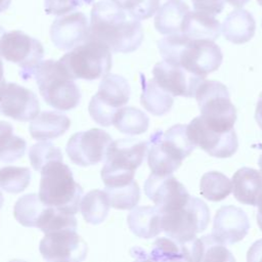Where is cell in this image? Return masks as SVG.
<instances>
[{
  "instance_id": "1",
  "label": "cell",
  "mask_w": 262,
  "mask_h": 262,
  "mask_svg": "<svg viewBox=\"0 0 262 262\" xmlns=\"http://www.w3.org/2000/svg\"><path fill=\"white\" fill-rule=\"evenodd\" d=\"M88 39L102 43L114 53H129L141 45L143 30L140 19L121 6L99 1L91 9Z\"/></svg>"
},
{
  "instance_id": "2",
  "label": "cell",
  "mask_w": 262,
  "mask_h": 262,
  "mask_svg": "<svg viewBox=\"0 0 262 262\" xmlns=\"http://www.w3.org/2000/svg\"><path fill=\"white\" fill-rule=\"evenodd\" d=\"M158 48L164 60L204 78L218 70L223 59L222 51L214 41L192 40L182 33L160 39Z\"/></svg>"
},
{
  "instance_id": "3",
  "label": "cell",
  "mask_w": 262,
  "mask_h": 262,
  "mask_svg": "<svg viewBox=\"0 0 262 262\" xmlns=\"http://www.w3.org/2000/svg\"><path fill=\"white\" fill-rule=\"evenodd\" d=\"M40 200L51 207L75 215L80 210L83 188L62 161H51L41 170Z\"/></svg>"
},
{
  "instance_id": "4",
  "label": "cell",
  "mask_w": 262,
  "mask_h": 262,
  "mask_svg": "<svg viewBox=\"0 0 262 262\" xmlns=\"http://www.w3.org/2000/svg\"><path fill=\"white\" fill-rule=\"evenodd\" d=\"M44 101L59 111H70L81 100L79 87L59 60L41 61L31 73Z\"/></svg>"
},
{
  "instance_id": "5",
  "label": "cell",
  "mask_w": 262,
  "mask_h": 262,
  "mask_svg": "<svg viewBox=\"0 0 262 262\" xmlns=\"http://www.w3.org/2000/svg\"><path fill=\"white\" fill-rule=\"evenodd\" d=\"M194 97L201 111L200 117L206 126L219 132L233 129L236 110L224 84L218 81L204 80L198 87Z\"/></svg>"
},
{
  "instance_id": "6",
  "label": "cell",
  "mask_w": 262,
  "mask_h": 262,
  "mask_svg": "<svg viewBox=\"0 0 262 262\" xmlns=\"http://www.w3.org/2000/svg\"><path fill=\"white\" fill-rule=\"evenodd\" d=\"M73 80L103 78L112 69V51L102 43L87 39L59 58Z\"/></svg>"
},
{
  "instance_id": "7",
  "label": "cell",
  "mask_w": 262,
  "mask_h": 262,
  "mask_svg": "<svg viewBox=\"0 0 262 262\" xmlns=\"http://www.w3.org/2000/svg\"><path fill=\"white\" fill-rule=\"evenodd\" d=\"M209 221L208 206L201 199L191 195L182 207L161 213L162 230L167 236L180 243L195 238L198 233L207 228Z\"/></svg>"
},
{
  "instance_id": "8",
  "label": "cell",
  "mask_w": 262,
  "mask_h": 262,
  "mask_svg": "<svg viewBox=\"0 0 262 262\" xmlns=\"http://www.w3.org/2000/svg\"><path fill=\"white\" fill-rule=\"evenodd\" d=\"M130 85L128 81L116 74L105 75L89 102L88 111L92 120L104 127L114 125L117 112L123 107L130 98Z\"/></svg>"
},
{
  "instance_id": "9",
  "label": "cell",
  "mask_w": 262,
  "mask_h": 262,
  "mask_svg": "<svg viewBox=\"0 0 262 262\" xmlns=\"http://www.w3.org/2000/svg\"><path fill=\"white\" fill-rule=\"evenodd\" d=\"M0 56L21 68L24 80L31 79L32 71L42 61L44 48L41 42L26 33L15 30L5 32L0 39Z\"/></svg>"
},
{
  "instance_id": "10",
  "label": "cell",
  "mask_w": 262,
  "mask_h": 262,
  "mask_svg": "<svg viewBox=\"0 0 262 262\" xmlns=\"http://www.w3.org/2000/svg\"><path fill=\"white\" fill-rule=\"evenodd\" d=\"M147 148V142L139 139L121 138L112 141L101 171L117 176L134 177L136 169L144 160Z\"/></svg>"
},
{
  "instance_id": "11",
  "label": "cell",
  "mask_w": 262,
  "mask_h": 262,
  "mask_svg": "<svg viewBox=\"0 0 262 262\" xmlns=\"http://www.w3.org/2000/svg\"><path fill=\"white\" fill-rule=\"evenodd\" d=\"M111 135L102 129L92 128L71 136L66 151L70 160L79 166H91L105 159L106 150L112 142Z\"/></svg>"
},
{
  "instance_id": "12",
  "label": "cell",
  "mask_w": 262,
  "mask_h": 262,
  "mask_svg": "<svg viewBox=\"0 0 262 262\" xmlns=\"http://www.w3.org/2000/svg\"><path fill=\"white\" fill-rule=\"evenodd\" d=\"M39 251L47 261H83L88 252L86 242L73 229L46 233L41 239Z\"/></svg>"
},
{
  "instance_id": "13",
  "label": "cell",
  "mask_w": 262,
  "mask_h": 262,
  "mask_svg": "<svg viewBox=\"0 0 262 262\" xmlns=\"http://www.w3.org/2000/svg\"><path fill=\"white\" fill-rule=\"evenodd\" d=\"M187 134L195 146L215 158H229L238 147L237 136L234 129L219 132L205 125L201 117H196L186 125Z\"/></svg>"
},
{
  "instance_id": "14",
  "label": "cell",
  "mask_w": 262,
  "mask_h": 262,
  "mask_svg": "<svg viewBox=\"0 0 262 262\" xmlns=\"http://www.w3.org/2000/svg\"><path fill=\"white\" fill-rule=\"evenodd\" d=\"M144 192L161 213L182 207L190 196L183 184L172 174L151 173L144 182Z\"/></svg>"
},
{
  "instance_id": "15",
  "label": "cell",
  "mask_w": 262,
  "mask_h": 262,
  "mask_svg": "<svg viewBox=\"0 0 262 262\" xmlns=\"http://www.w3.org/2000/svg\"><path fill=\"white\" fill-rule=\"evenodd\" d=\"M152 75L156 82L173 96L193 97L198 87L205 80L204 77L164 59L155 64Z\"/></svg>"
},
{
  "instance_id": "16",
  "label": "cell",
  "mask_w": 262,
  "mask_h": 262,
  "mask_svg": "<svg viewBox=\"0 0 262 262\" xmlns=\"http://www.w3.org/2000/svg\"><path fill=\"white\" fill-rule=\"evenodd\" d=\"M40 112L36 94L16 83H6L0 91V113L20 122L34 120Z\"/></svg>"
},
{
  "instance_id": "17",
  "label": "cell",
  "mask_w": 262,
  "mask_h": 262,
  "mask_svg": "<svg viewBox=\"0 0 262 262\" xmlns=\"http://www.w3.org/2000/svg\"><path fill=\"white\" fill-rule=\"evenodd\" d=\"M90 33V24L83 12L75 11L58 15L50 27V38L53 45L63 51L85 42Z\"/></svg>"
},
{
  "instance_id": "18",
  "label": "cell",
  "mask_w": 262,
  "mask_h": 262,
  "mask_svg": "<svg viewBox=\"0 0 262 262\" xmlns=\"http://www.w3.org/2000/svg\"><path fill=\"white\" fill-rule=\"evenodd\" d=\"M249 229V218L241 208L223 206L215 214L212 234L224 245H233L242 241Z\"/></svg>"
},
{
  "instance_id": "19",
  "label": "cell",
  "mask_w": 262,
  "mask_h": 262,
  "mask_svg": "<svg viewBox=\"0 0 262 262\" xmlns=\"http://www.w3.org/2000/svg\"><path fill=\"white\" fill-rule=\"evenodd\" d=\"M232 192L239 203L257 206L262 193V173L253 168L243 167L232 176Z\"/></svg>"
},
{
  "instance_id": "20",
  "label": "cell",
  "mask_w": 262,
  "mask_h": 262,
  "mask_svg": "<svg viewBox=\"0 0 262 262\" xmlns=\"http://www.w3.org/2000/svg\"><path fill=\"white\" fill-rule=\"evenodd\" d=\"M154 134L162 149L179 163H182L195 147L187 134L186 125L177 124L169 128L165 133L158 130Z\"/></svg>"
},
{
  "instance_id": "21",
  "label": "cell",
  "mask_w": 262,
  "mask_h": 262,
  "mask_svg": "<svg viewBox=\"0 0 262 262\" xmlns=\"http://www.w3.org/2000/svg\"><path fill=\"white\" fill-rule=\"evenodd\" d=\"M256 23L251 12L236 8L231 11L221 25L224 38L233 44H244L250 41L255 34Z\"/></svg>"
},
{
  "instance_id": "22",
  "label": "cell",
  "mask_w": 262,
  "mask_h": 262,
  "mask_svg": "<svg viewBox=\"0 0 262 262\" xmlns=\"http://www.w3.org/2000/svg\"><path fill=\"white\" fill-rule=\"evenodd\" d=\"M214 16L204 11L189 10L183 20L181 33L192 40L215 41L221 33V25Z\"/></svg>"
},
{
  "instance_id": "23",
  "label": "cell",
  "mask_w": 262,
  "mask_h": 262,
  "mask_svg": "<svg viewBox=\"0 0 262 262\" xmlns=\"http://www.w3.org/2000/svg\"><path fill=\"white\" fill-rule=\"evenodd\" d=\"M71 126V120L62 113L45 111L39 113L30 124V134L38 140L54 139L64 134Z\"/></svg>"
},
{
  "instance_id": "24",
  "label": "cell",
  "mask_w": 262,
  "mask_h": 262,
  "mask_svg": "<svg viewBox=\"0 0 262 262\" xmlns=\"http://www.w3.org/2000/svg\"><path fill=\"white\" fill-rule=\"evenodd\" d=\"M129 229L138 237L151 238L162 230L161 212L155 206L135 207L127 216Z\"/></svg>"
},
{
  "instance_id": "25",
  "label": "cell",
  "mask_w": 262,
  "mask_h": 262,
  "mask_svg": "<svg viewBox=\"0 0 262 262\" xmlns=\"http://www.w3.org/2000/svg\"><path fill=\"white\" fill-rule=\"evenodd\" d=\"M189 7L182 0H168L157 11L155 28L163 35L181 33L183 20Z\"/></svg>"
},
{
  "instance_id": "26",
  "label": "cell",
  "mask_w": 262,
  "mask_h": 262,
  "mask_svg": "<svg viewBox=\"0 0 262 262\" xmlns=\"http://www.w3.org/2000/svg\"><path fill=\"white\" fill-rule=\"evenodd\" d=\"M140 78L142 87L140 102L143 107L155 116L169 113L174 102L173 95L163 89L155 79L147 80L142 74H140Z\"/></svg>"
},
{
  "instance_id": "27",
  "label": "cell",
  "mask_w": 262,
  "mask_h": 262,
  "mask_svg": "<svg viewBox=\"0 0 262 262\" xmlns=\"http://www.w3.org/2000/svg\"><path fill=\"white\" fill-rule=\"evenodd\" d=\"M191 261H234L231 253L214 235H205L190 242Z\"/></svg>"
},
{
  "instance_id": "28",
  "label": "cell",
  "mask_w": 262,
  "mask_h": 262,
  "mask_svg": "<svg viewBox=\"0 0 262 262\" xmlns=\"http://www.w3.org/2000/svg\"><path fill=\"white\" fill-rule=\"evenodd\" d=\"M111 208L105 190L94 189L87 192L81 200L80 210L84 220L90 224H99L104 221Z\"/></svg>"
},
{
  "instance_id": "29",
  "label": "cell",
  "mask_w": 262,
  "mask_h": 262,
  "mask_svg": "<svg viewBox=\"0 0 262 262\" xmlns=\"http://www.w3.org/2000/svg\"><path fill=\"white\" fill-rule=\"evenodd\" d=\"M148 259L155 261H191L189 242L180 243L171 237H160L151 247Z\"/></svg>"
},
{
  "instance_id": "30",
  "label": "cell",
  "mask_w": 262,
  "mask_h": 262,
  "mask_svg": "<svg viewBox=\"0 0 262 262\" xmlns=\"http://www.w3.org/2000/svg\"><path fill=\"white\" fill-rule=\"evenodd\" d=\"M115 127L122 133L138 135L148 129L149 119L139 108L133 106L121 107L114 119Z\"/></svg>"
},
{
  "instance_id": "31",
  "label": "cell",
  "mask_w": 262,
  "mask_h": 262,
  "mask_svg": "<svg viewBox=\"0 0 262 262\" xmlns=\"http://www.w3.org/2000/svg\"><path fill=\"white\" fill-rule=\"evenodd\" d=\"M39 194L28 193L19 198L13 208L15 220L26 227H36L38 218L46 208Z\"/></svg>"
},
{
  "instance_id": "32",
  "label": "cell",
  "mask_w": 262,
  "mask_h": 262,
  "mask_svg": "<svg viewBox=\"0 0 262 262\" xmlns=\"http://www.w3.org/2000/svg\"><path fill=\"white\" fill-rule=\"evenodd\" d=\"M200 190L205 199L211 202H219L230 194L232 191V183L223 173L210 171L203 175Z\"/></svg>"
},
{
  "instance_id": "33",
  "label": "cell",
  "mask_w": 262,
  "mask_h": 262,
  "mask_svg": "<svg viewBox=\"0 0 262 262\" xmlns=\"http://www.w3.org/2000/svg\"><path fill=\"white\" fill-rule=\"evenodd\" d=\"M26 140L13 135L12 125L0 121V161L12 163L20 159L26 151Z\"/></svg>"
},
{
  "instance_id": "34",
  "label": "cell",
  "mask_w": 262,
  "mask_h": 262,
  "mask_svg": "<svg viewBox=\"0 0 262 262\" xmlns=\"http://www.w3.org/2000/svg\"><path fill=\"white\" fill-rule=\"evenodd\" d=\"M77 226V219L73 214H69L48 205L38 218L36 224V228H39L45 234L63 229L76 230Z\"/></svg>"
},
{
  "instance_id": "35",
  "label": "cell",
  "mask_w": 262,
  "mask_h": 262,
  "mask_svg": "<svg viewBox=\"0 0 262 262\" xmlns=\"http://www.w3.org/2000/svg\"><path fill=\"white\" fill-rule=\"evenodd\" d=\"M147 144V164L151 173L158 175H169L180 167L181 163L169 157L162 149L154 133L150 135Z\"/></svg>"
},
{
  "instance_id": "36",
  "label": "cell",
  "mask_w": 262,
  "mask_h": 262,
  "mask_svg": "<svg viewBox=\"0 0 262 262\" xmlns=\"http://www.w3.org/2000/svg\"><path fill=\"white\" fill-rule=\"evenodd\" d=\"M104 190L108 195L111 206L118 210H132L140 199V189L135 180L122 186H105Z\"/></svg>"
},
{
  "instance_id": "37",
  "label": "cell",
  "mask_w": 262,
  "mask_h": 262,
  "mask_svg": "<svg viewBox=\"0 0 262 262\" xmlns=\"http://www.w3.org/2000/svg\"><path fill=\"white\" fill-rule=\"evenodd\" d=\"M31 181V171L26 167L6 166L0 168V188L9 193L24 191Z\"/></svg>"
},
{
  "instance_id": "38",
  "label": "cell",
  "mask_w": 262,
  "mask_h": 262,
  "mask_svg": "<svg viewBox=\"0 0 262 262\" xmlns=\"http://www.w3.org/2000/svg\"><path fill=\"white\" fill-rule=\"evenodd\" d=\"M29 160L34 170L41 172L42 168L51 161H62L61 150L46 140L32 145L29 149Z\"/></svg>"
},
{
  "instance_id": "39",
  "label": "cell",
  "mask_w": 262,
  "mask_h": 262,
  "mask_svg": "<svg viewBox=\"0 0 262 262\" xmlns=\"http://www.w3.org/2000/svg\"><path fill=\"white\" fill-rule=\"evenodd\" d=\"M83 4V0H44V10L47 14L62 15Z\"/></svg>"
},
{
  "instance_id": "40",
  "label": "cell",
  "mask_w": 262,
  "mask_h": 262,
  "mask_svg": "<svg viewBox=\"0 0 262 262\" xmlns=\"http://www.w3.org/2000/svg\"><path fill=\"white\" fill-rule=\"evenodd\" d=\"M195 10L204 11L212 15L219 14L224 8V0H191Z\"/></svg>"
},
{
  "instance_id": "41",
  "label": "cell",
  "mask_w": 262,
  "mask_h": 262,
  "mask_svg": "<svg viewBox=\"0 0 262 262\" xmlns=\"http://www.w3.org/2000/svg\"><path fill=\"white\" fill-rule=\"evenodd\" d=\"M247 260L251 261H261L262 260V239L255 242L248 251Z\"/></svg>"
},
{
  "instance_id": "42",
  "label": "cell",
  "mask_w": 262,
  "mask_h": 262,
  "mask_svg": "<svg viewBox=\"0 0 262 262\" xmlns=\"http://www.w3.org/2000/svg\"><path fill=\"white\" fill-rule=\"evenodd\" d=\"M255 120L259 127L262 129V92L258 98L256 110H255Z\"/></svg>"
},
{
  "instance_id": "43",
  "label": "cell",
  "mask_w": 262,
  "mask_h": 262,
  "mask_svg": "<svg viewBox=\"0 0 262 262\" xmlns=\"http://www.w3.org/2000/svg\"><path fill=\"white\" fill-rule=\"evenodd\" d=\"M257 207H258V212H257V223L262 230V193L257 202Z\"/></svg>"
},
{
  "instance_id": "44",
  "label": "cell",
  "mask_w": 262,
  "mask_h": 262,
  "mask_svg": "<svg viewBox=\"0 0 262 262\" xmlns=\"http://www.w3.org/2000/svg\"><path fill=\"white\" fill-rule=\"evenodd\" d=\"M225 2L229 3L231 6L235 8H242L244 5H246L250 0H224Z\"/></svg>"
},
{
  "instance_id": "45",
  "label": "cell",
  "mask_w": 262,
  "mask_h": 262,
  "mask_svg": "<svg viewBox=\"0 0 262 262\" xmlns=\"http://www.w3.org/2000/svg\"><path fill=\"white\" fill-rule=\"evenodd\" d=\"M6 81L4 79V70H3V62L0 58V91L2 90V88L5 86Z\"/></svg>"
},
{
  "instance_id": "46",
  "label": "cell",
  "mask_w": 262,
  "mask_h": 262,
  "mask_svg": "<svg viewBox=\"0 0 262 262\" xmlns=\"http://www.w3.org/2000/svg\"><path fill=\"white\" fill-rule=\"evenodd\" d=\"M11 3V0H0V12L5 11Z\"/></svg>"
},
{
  "instance_id": "47",
  "label": "cell",
  "mask_w": 262,
  "mask_h": 262,
  "mask_svg": "<svg viewBox=\"0 0 262 262\" xmlns=\"http://www.w3.org/2000/svg\"><path fill=\"white\" fill-rule=\"evenodd\" d=\"M258 165H259V168H260V171L262 173V154L260 155L259 157V160H258Z\"/></svg>"
},
{
  "instance_id": "48",
  "label": "cell",
  "mask_w": 262,
  "mask_h": 262,
  "mask_svg": "<svg viewBox=\"0 0 262 262\" xmlns=\"http://www.w3.org/2000/svg\"><path fill=\"white\" fill-rule=\"evenodd\" d=\"M3 203H4V198H3V194H2V192L0 191V209H1L2 205H3Z\"/></svg>"
},
{
  "instance_id": "49",
  "label": "cell",
  "mask_w": 262,
  "mask_h": 262,
  "mask_svg": "<svg viewBox=\"0 0 262 262\" xmlns=\"http://www.w3.org/2000/svg\"><path fill=\"white\" fill-rule=\"evenodd\" d=\"M5 33V31H4V29L0 26V39H1V37H2V35Z\"/></svg>"
},
{
  "instance_id": "50",
  "label": "cell",
  "mask_w": 262,
  "mask_h": 262,
  "mask_svg": "<svg viewBox=\"0 0 262 262\" xmlns=\"http://www.w3.org/2000/svg\"><path fill=\"white\" fill-rule=\"evenodd\" d=\"M257 2L262 6V0H257Z\"/></svg>"
},
{
  "instance_id": "51",
  "label": "cell",
  "mask_w": 262,
  "mask_h": 262,
  "mask_svg": "<svg viewBox=\"0 0 262 262\" xmlns=\"http://www.w3.org/2000/svg\"><path fill=\"white\" fill-rule=\"evenodd\" d=\"M261 26H262V24H261Z\"/></svg>"
},
{
  "instance_id": "52",
  "label": "cell",
  "mask_w": 262,
  "mask_h": 262,
  "mask_svg": "<svg viewBox=\"0 0 262 262\" xmlns=\"http://www.w3.org/2000/svg\"><path fill=\"white\" fill-rule=\"evenodd\" d=\"M167 1H168V0H167Z\"/></svg>"
}]
</instances>
